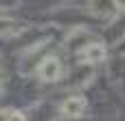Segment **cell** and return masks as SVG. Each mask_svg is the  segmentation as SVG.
Returning a JSON list of instances; mask_svg holds the SVG:
<instances>
[{
  "label": "cell",
  "instance_id": "obj_1",
  "mask_svg": "<svg viewBox=\"0 0 125 121\" xmlns=\"http://www.w3.org/2000/svg\"><path fill=\"white\" fill-rule=\"evenodd\" d=\"M37 77L42 82H57L62 77V60L57 55H44L37 66Z\"/></svg>",
  "mask_w": 125,
  "mask_h": 121
},
{
  "label": "cell",
  "instance_id": "obj_2",
  "mask_svg": "<svg viewBox=\"0 0 125 121\" xmlns=\"http://www.w3.org/2000/svg\"><path fill=\"white\" fill-rule=\"evenodd\" d=\"M105 44L103 42H90L83 51H79L77 53V57H79V62L81 64H99V62H103L105 60Z\"/></svg>",
  "mask_w": 125,
  "mask_h": 121
},
{
  "label": "cell",
  "instance_id": "obj_3",
  "mask_svg": "<svg viewBox=\"0 0 125 121\" xmlns=\"http://www.w3.org/2000/svg\"><path fill=\"white\" fill-rule=\"evenodd\" d=\"M86 110V99L79 97V95H73V97H66L59 106V115L66 117V119H77L81 117Z\"/></svg>",
  "mask_w": 125,
  "mask_h": 121
},
{
  "label": "cell",
  "instance_id": "obj_4",
  "mask_svg": "<svg viewBox=\"0 0 125 121\" xmlns=\"http://www.w3.org/2000/svg\"><path fill=\"white\" fill-rule=\"evenodd\" d=\"M123 37H125V15H119L114 22H110V26H105L103 40H105V44L114 46V44H121Z\"/></svg>",
  "mask_w": 125,
  "mask_h": 121
},
{
  "label": "cell",
  "instance_id": "obj_5",
  "mask_svg": "<svg viewBox=\"0 0 125 121\" xmlns=\"http://www.w3.org/2000/svg\"><path fill=\"white\" fill-rule=\"evenodd\" d=\"M114 7H119V2H88V11L92 15H99V18H105V15L114 13L116 11Z\"/></svg>",
  "mask_w": 125,
  "mask_h": 121
},
{
  "label": "cell",
  "instance_id": "obj_6",
  "mask_svg": "<svg viewBox=\"0 0 125 121\" xmlns=\"http://www.w3.org/2000/svg\"><path fill=\"white\" fill-rule=\"evenodd\" d=\"M15 26H18V24H15V20H13V18H0V35L11 33Z\"/></svg>",
  "mask_w": 125,
  "mask_h": 121
},
{
  "label": "cell",
  "instance_id": "obj_7",
  "mask_svg": "<svg viewBox=\"0 0 125 121\" xmlns=\"http://www.w3.org/2000/svg\"><path fill=\"white\" fill-rule=\"evenodd\" d=\"M9 121H26V115L22 112V110H11V117Z\"/></svg>",
  "mask_w": 125,
  "mask_h": 121
},
{
  "label": "cell",
  "instance_id": "obj_8",
  "mask_svg": "<svg viewBox=\"0 0 125 121\" xmlns=\"http://www.w3.org/2000/svg\"><path fill=\"white\" fill-rule=\"evenodd\" d=\"M9 117H11V110L9 108H2L0 110V121H9Z\"/></svg>",
  "mask_w": 125,
  "mask_h": 121
},
{
  "label": "cell",
  "instance_id": "obj_9",
  "mask_svg": "<svg viewBox=\"0 0 125 121\" xmlns=\"http://www.w3.org/2000/svg\"><path fill=\"white\" fill-rule=\"evenodd\" d=\"M0 79H2V71H0Z\"/></svg>",
  "mask_w": 125,
  "mask_h": 121
}]
</instances>
